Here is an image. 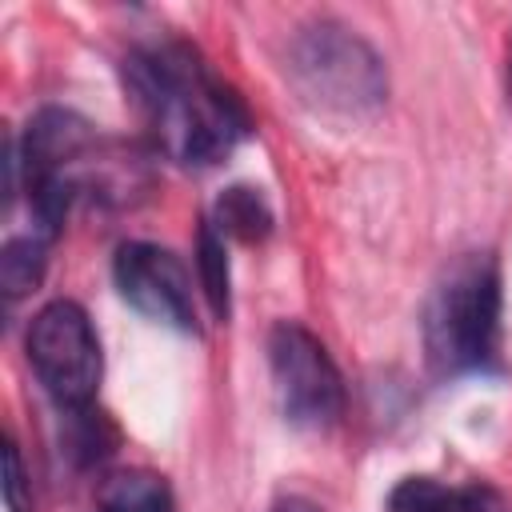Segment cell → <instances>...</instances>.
I'll return each instance as SVG.
<instances>
[{
  "label": "cell",
  "mask_w": 512,
  "mask_h": 512,
  "mask_svg": "<svg viewBox=\"0 0 512 512\" xmlns=\"http://www.w3.org/2000/svg\"><path fill=\"white\" fill-rule=\"evenodd\" d=\"M508 88H512V44H508Z\"/></svg>",
  "instance_id": "5bb4252c"
},
{
  "label": "cell",
  "mask_w": 512,
  "mask_h": 512,
  "mask_svg": "<svg viewBox=\"0 0 512 512\" xmlns=\"http://www.w3.org/2000/svg\"><path fill=\"white\" fill-rule=\"evenodd\" d=\"M112 280H116L120 296L140 316H148L152 324L192 332V336L200 332L196 300H192V276L176 252L148 244V240H128L116 248Z\"/></svg>",
  "instance_id": "8992f818"
},
{
  "label": "cell",
  "mask_w": 512,
  "mask_h": 512,
  "mask_svg": "<svg viewBox=\"0 0 512 512\" xmlns=\"http://www.w3.org/2000/svg\"><path fill=\"white\" fill-rule=\"evenodd\" d=\"M4 504L8 512H32V484L24 476V460L12 436L4 440Z\"/></svg>",
  "instance_id": "7c38bea8"
},
{
  "label": "cell",
  "mask_w": 512,
  "mask_h": 512,
  "mask_svg": "<svg viewBox=\"0 0 512 512\" xmlns=\"http://www.w3.org/2000/svg\"><path fill=\"white\" fill-rule=\"evenodd\" d=\"M272 512H324V508L316 500H308V496H280L272 504Z\"/></svg>",
  "instance_id": "4fadbf2b"
},
{
  "label": "cell",
  "mask_w": 512,
  "mask_h": 512,
  "mask_svg": "<svg viewBox=\"0 0 512 512\" xmlns=\"http://www.w3.org/2000/svg\"><path fill=\"white\" fill-rule=\"evenodd\" d=\"M196 272H200V288H204V300H208L212 316L228 320V312H232V272H228L224 236L212 220H204L200 236H196Z\"/></svg>",
  "instance_id": "30bf717a"
},
{
  "label": "cell",
  "mask_w": 512,
  "mask_h": 512,
  "mask_svg": "<svg viewBox=\"0 0 512 512\" xmlns=\"http://www.w3.org/2000/svg\"><path fill=\"white\" fill-rule=\"evenodd\" d=\"M420 336L436 376H464L496 364L500 264L492 252H464L440 268L420 312Z\"/></svg>",
  "instance_id": "7a4b0ae2"
},
{
  "label": "cell",
  "mask_w": 512,
  "mask_h": 512,
  "mask_svg": "<svg viewBox=\"0 0 512 512\" xmlns=\"http://www.w3.org/2000/svg\"><path fill=\"white\" fill-rule=\"evenodd\" d=\"M384 512H504L500 496L488 484H440L432 476H404L392 492Z\"/></svg>",
  "instance_id": "52a82bcc"
},
{
  "label": "cell",
  "mask_w": 512,
  "mask_h": 512,
  "mask_svg": "<svg viewBox=\"0 0 512 512\" xmlns=\"http://www.w3.org/2000/svg\"><path fill=\"white\" fill-rule=\"evenodd\" d=\"M24 348L36 380L64 412L92 408L104 376V356H100L96 328L76 300L44 304L28 324Z\"/></svg>",
  "instance_id": "277c9868"
},
{
  "label": "cell",
  "mask_w": 512,
  "mask_h": 512,
  "mask_svg": "<svg viewBox=\"0 0 512 512\" xmlns=\"http://www.w3.org/2000/svg\"><path fill=\"white\" fill-rule=\"evenodd\" d=\"M124 80L156 136V148L176 164H220L252 132L244 100L184 40L136 48L124 60Z\"/></svg>",
  "instance_id": "6da1fadb"
},
{
  "label": "cell",
  "mask_w": 512,
  "mask_h": 512,
  "mask_svg": "<svg viewBox=\"0 0 512 512\" xmlns=\"http://www.w3.org/2000/svg\"><path fill=\"white\" fill-rule=\"evenodd\" d=\"M96 512H176L172 488L148 468L112 472L96 492Z\"/></svg>",
  "instance_id": "9c48e42d"
},
{
  "label": "cell",
  "mask_w": 512,
  "mask_h": 512,
  "mask_svg": "<svg viewBox=\"0 0 512 512\" xmlns=\"http://www.w3.org/2000/svg\"><path fill=\"white\" fill-rule=\"evenodd\" d=\"M44 268H48V240H40V236H12L0 248V292L8 300L28 296L44 280Z\"/></svg>",
  "instance_id": "8fae6325"
},
{
  "label": "cell",
  "mask_w": 512,
  "mask_h": 512,
  "mask_svg": "<svg viewBox=\"0 0 512 512\" xmlns=\"http://www.w3.org/2000/svg\"><path fill=\"white\" fill-rule=\"evenodd\" d=\"M268 368L288 424L324 432L344 416V376L320 336H312L304 324L280 320L268 332Z\"/></svg>",
  "instance_id": "5b68a950"
},
{
  "label": "cell",
  "mask_w": 512,
  "mask_h": 512,
  "mask_svg": "<svg viewBox=\"0 0 512 512\" xmlns=\"http://www.w3.org/2000/svg\"><path fill=\"white\" fill-rule=\"evenodd\" d=\"M288 80L296 96L324 116L360 120L384 108V56L340 20H312L288 40Z\"/></svg>",
  "instance_id": "3957f363"
},
{
  "label": "cell",
  "mask_w": 512,
  "mask_h": 512,
  "mask_svg": "<svg viewBox=\"0 0 512 512\" xmlns=\"http://www.w3.org/2000/svg\"><path fill=\"white\" fill-rule=\"evenodd\" d=\"M212 224L220 228V236H232V240H244V244H260L268 240L276 216H272V204L260 188L252 184H232L216 196V208H212Z\"/></svg>",
  "instance_id": "ba28073f"
}]
</instances>
